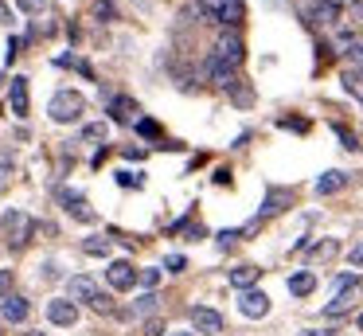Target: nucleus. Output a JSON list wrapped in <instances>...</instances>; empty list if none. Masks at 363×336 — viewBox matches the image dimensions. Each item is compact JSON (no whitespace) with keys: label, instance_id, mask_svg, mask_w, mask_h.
I'll return each instance as SVG.
<instances>
[{"label":"nucleus","instance_id":"nucleus-33","mask_svg":"<svg viewBox=\"0 0 363 336\" xmlns=\"http://www.w3.org/2000/svg\"><path fill=\"white\" fill-rule=\"evenodd\" d=\"M332 129H336V137H340V141H344V148H352V153L359 148V141H355V137H352V133H347L340 121H332Z\"/></svg>","mask_w":363,"mask_h":336},{"label":"nucleus","instance_id":"nucleus-40","mask_svg":"<svg viewBox=\"0 0 363 336\" xmlns=\"http://www.w3.org/2000/svg\"><path fill=\"white\" fill-rule=\"evenodd\" d=\"M121 153H125L129 161H141V156H145V148H141V145H125V148H121Z\"/></svg>","mask_w":363,"mask_h":336},{"label":"nucleus","instance_id":"nucleus-35","mask_svg":"<svg viewBox=\"0 0 363 336\" xmlns=\"http://www.w3.org/2000/svg\"><path fill=\"white\" fill-rule=\"evenodd\" d=\"M20 4V12H28V16H40L43 8H48V0H16Z\"/></svg>","mask_w":363,"mask_h":336},{"label":"nucleus","instance_id":"nucleus-36","mask_svg":"<svg viewBox=\"0 0 363 336\" xmlns=\"http://www.w3.org/2000/svg\"><path fill=\"white\" fill-rule=\"evenodd\" d=\"M12 281H16V273H12V270H0V301L12 293Z\"/></svg>","mask_w":363,"mask_h":336},{"label":"nucleus","instance_id":"nucleus-3","mask_svg":"<svg viewBox=\"0 0 363 336\" xmlns=\"http://www.w3.org/2000/svg\"><path fill=\"white\" fill-rule=\"evenodd\" d=\"M199 16L211 23H219V28H238V23L246 20V4L242 0H199Z\"/></svg>","mask_w":363,"mask_h":336},{"label":"nucleus","instance_id":"nucleus-18","mask_svg":"<svg viewBox=\"0 0 363 336\" xmlns=\"http://www.w3.org/2000/svg\"><path fill=\"white\" fill-rule=\"evenodd\" d=\"M340 254V239H320L308 246V262H328V258Z\"/></svg>","mask_w":363,"mask_h":336},{"label":"nucleus","instance_id":"nucleus-28","mask_svg":"<svg viewBox=\"0 0 363 336\" xmlns=\"http://www.w3.org/2000/svg\"><path fill=\"white\" fill-rule=\"evenodd\" d=\"M137 133H141V137H160V121H152V117H137Z\"/></svg>","mask_w":363,"mask_h":336},{"label":"nucleus","instance_id":"nucleus-17","mask_svg":"<svg viewBox=\"0 0 363 336\" xmlns=\"http://www.w3.org/2000/svg\"><path fill=\"white\" fill-rule=\"evenodd\" d=\"M313 289H316V273H313V270L289 273V293H293V297H308Z\"/></svg>","mask_w":363,"mask_h":336},{"label":"nucleus","instance_id":"nucleus-20","mask_svg":"<svg viewBox=\"0 0 363 336\" xmlns=\"http://www.w3.org/2000/svg\"><path fill=\"white\" fill-rule=\"evenodd\" d=\"M227 94H230V102H235L238 109H246V106H254V90L242 82V78H235V82L227 86Z\"/></svg>","mask_w":363,"mask_h":336},{"label":"nucleus","instance_id":"nucleus-7","mask_svg":"<svg viewBox=\"0 0 363 336\" xmlns=\"http://www.w3.org/2000/svg\"><path fill=\"white\" fill-rule=\"evenodd\" d=\"M188 320H191V328H196V332H203V336L223 332L219 309H207V305H191V309H188Z\"/></svg>","mask_w":363,"mask_h":336},{"label":"nucleus","instance_id":"nucleus-12","mask_svg":"<svg viewBox=\"0 0 363 336\" xmlns=\"http://www.w3.org/2000/svg\"><path fill=\"white\" fill-rule=\"evenodd\" d=\"M67 297H71L74 305H79V301H82V305H90V301L98 297V281L90 278V273H74V278L67 281Z\"/></svg>","mask_w":363,"mask_h":336},{"label":"nucleus","instance_id":"nucleus-38","mask_svg":"<svg viewBox=\"0 0 363 336\" xmlns=\"http://www.w3.org/2000/svg\"><path fill=\"white\" fill-rule=\"evenodd\" d=\"M145 336H164V320L149 317V320H145Z\"/></svg>","mask_w":363,"mask_h":336},{"label":"nucleus","instance_id":"nucleus-6","mask_svg":"<svg viewBox=\"0 0 363 336\" xmlns=\"http://www.w3.org/2000/svg\"><path fill=\"white\" fill-rule=\"evenodd\" d=\"M359 301H363V281L355 278L352 286H340V289H336V297L324 305V317H344V313H352Z\"/></svg>","mask_w":363,"mask_h":336},{"label":"nucleus","instance_id":"nucleus-41","mask_svg":"<svg viewBox=\"0 0 363 336\" xmlns=\"http://www.w3.org/2000/svg\"><path fill=\"white\" fill-rule=\"evenodd\" d=\"M297 336H332V332H328V328H301Z\"/></svg>","mask_w":363,"mask_h":336},{"label":"nucleus","instance_id":"nucleus-37","mask_svg":"<svg viewBox=\"0 0 363 336\" xmlns=\"http://www.w3.org/2000/svg\"><path fill=\"white\" fill-rule=\"evenodd\" d=\"M164 266H168L172 273H184V270H188V258H184V254H168Z\"/></svg>","mask_w":363,"mask_h":336},{"label":"nucleus","instance_id":"nucleus-24","mask_svg":"<svg viewBox=\"0 0 363 336\" xmlns=\"http://www.w3.org/2000/svg\"><path fill=\"white\" fill-rule=\"evenodd\" d=\"M172 231H176V234H188V239H203V227L196 223V215H184L180 223L172 227Z\"/></svg>","mask_w":363,"mask_h":336},{"label":"nucleus","instance_id":"nucleus-16","mask_svg":"<svg viewBox=\"0 0 363 336\" xmlns=\"http://www.w3.org/2000/svg\"><path fill=\"white\" fill-rule=\"evenodd\" d=\"M340 188H347V172H340V168H328L324 176H316L313 192H316V195H332V192H340Z\"/></svg>","mask_w":363,"mask_h":336},{"label":"nucleus","instance_id":"nucleus-2","mask_svg":"<svg viewBox=\"0 0 363 336\" xmlns=\"http://www.w3.org/2000/svg\"><path fill=\"white\" fill-rule=\"evenodd\" d=\"M0 231H4L12 250H24V242H32V234H35V219L20 207H9L0 215Z\"/></svg>","mask_w":363,"mask_h":336},{"label":"nucleus","instance_id":"nucleus-45","mask_svg":"<svg viewBox=\"0 0 363 336\" xmlns=\"http://www.w3.org/2000/svg\"><path fill=\"white\" fill-rule=\"evenodd\" d=\"M172 336H196V332H172Z\"/></svg>","mask_w":363,"mask_h":336},{"label":"nucleus","instance_id":"nucleus-22","mask_svg":"<svg viewBox=\"0 0 363 336\" xmlns=\"http://www.w3.org/2000/svg\"><path fill=\"white\" fill-rule=\"evenodd\" d=\"M340 82H344L347 94H355V98L363 102V70H352V67H347L344 75H340Z\"/></svg>","mask_w":363,"mask_h":336},{"label":"nucleus","instance_id":"nucleus-4","mask_svg":"<svg viewBox=\"0 0 363 336\" xmlns=\"http://www.w3.org/2000/svg\"><path fill=\"white\" fill-rule=\"evenodd\" d=\"M340 16H344L340 0H305L301 4V20L313 28H332V23H340Z\"/></svg>","mask_w":363,"mask_h":336},{"label":"nucleus","instance_id":"nucleus-26","mask_svg":"<svg viewBox=\"0 0 363 336\" xmlns=\"http://www.w3.org/2000/svg\"><path fill=\"white\" fill-rule=\"evenodd\" d=\"M82 246H86V254H102V258L110 254V239H106V234H90Z\"/></svg>","mask_w":363,"mask_h":336},{"label":"nucleus","instance_id":"nucleus-23","mask_svg":"<svg viewBox=\"0 0 363 336\" xmlns=\"http://www.w3.org/2000/svg\"><path fill=\"white\" fill-rule=\"evenodd\" d=\"M106 133H110V125H106V121H90V125H82V141H86V145H90V141H94V145H102Z\"/></svg>","mask_w":363,"mask_h":336},{"label":"nucleus","instance_id":"nucleus-30","mask_svg":"<svg viewBox=\"0 0 363 336\" xmlns=\"http://www.w3.org/2000/svg\"><path fill=\"white\" fill-rule=\"evenodd\" d=\"M277 129H293V133H308L305 117H277Z\"/></svg>","mask_w":363,"mask_h":336},{"label":"nucleus","instance_id":"nucleus-19","mask_svg":"<svg viewBox=\"0 0 363 336\" xmlns=\"http://www.w3.org/2000/svg\"><path fill=\"white\" fill-rule=\"evenodd\" d=\"M258 273H262V270H254V266H235V270H230V286H235L238 293H242V289H254Z\"/></svg>","mask_w":363,"mask_h":336},{"label":"nucleus","instance_id":"nucleus-5","mask_svg":"<svg viewBox=\"0 0 363 336\" xmlns=\"http://www.w3.org/2000/svg\"><path fill=\"white\" fill-rule=\"evenodd\" d=\"M55 200L67 207V215H71V219H79V223H94V207L86 203V195H82V192L55 184Z\"/></svg>","mask_w":363,"mask_h":336},{"label":"nucleus","instance_id":"nucleus-42","mask_svg":"<svg viewBox=\"0 0 363 336\" xmlns=\"http://www.w3.org/2000/svg\"><path fill=\"white\" fill-rule=\"evenodd\" d=\"M0 23H12V8L4 4V0H0Z\"/></svg>","mask_w":363,"mask_h":336},{"label":"nucleus","instance_id":"nucleus-29","mask_svg":"<svg viewBox=\"0 0 363 336\" xmlns=\"http://www.w3.org/2000/svg\"><path fill=\"white\" fill-rule=\"evenodd\" d=\"M90 309H94V313H106V317H110V313H118V309H113V297L102 293V289H98V297L90 301Z\"/></svg>","mask_w":363,"mask_h":336},{"label":"nucleus","instance_id":"nucleus-14","mask_svg":"<svg viewBox=\"0 0 363 336\" xmlns=\"http://www.w3.org/2000/svg\"><path fill=\"white\" fill-rule=\"evenodd\" d=\"M106 281H110V289H133L137 286V266L133 262H110Z\"/></svg>","mask_w":363,"mask_h":336},{"label":"nucleus","instance_id":"nucleus-15","mask_svg":"<svg viewBox=\"0 0 363 336\" xmlns=\"http://www.w3.org/2000/svg\"><path fill=\"white\" fill-rule=\"evenodd\" d=\"M9 102H12V114L24 121V117H28V106H32V98H28V75H16V78H12Z\"/></svg>","mask_w":363,"mask_h":336},{"label":"nucleus","instance_id":"nucleus-21","mask_svg":"<svg viewBox=\"0 0 363 336\" xmlns=\"http://www.w3.org/2000/svg\"><path fill=\"white\" fill-rule=\"evenodd\" d=\"M90 16L102 23H113L118 20V8H113V0H90Z\"/></svg>","mask_w":363,"mask_h":336},{"label":"nucleus","instance_id":"nucleus-8","mask_svg":"<svg viewBox=\"0 0 363 336\" xmlns=\"http://www.w3.org/2000/svg\"><path fill=\"white\" fill-rule=\"evenodd\" d=\"M289 203H293V192H289V188H269L266 200H262V207H258V215H254V219H258V223H266V219L281 215V211L289 207Z\"/></svg>","mask_w":363,"mask_h":336},{"label":"nucleus","instance_id":"nucleus-1","mask_svg":"<svg viewBox=\"0 0 363 336\" xmlns=\"http://www.w3.org/2000/svg\"><path fill=\"white\" fill-rule=\"evenodd\" d=\"M82 114H86V98H82L79 90H59V94H51L48 117H51L55 125H74Z\"/></svg>","mask_w":363,"mask_h":336},{"label":"nucleus","instance_id":"nucleus-43","mask_svg":"<svg viewBox=\"0 0 363 336\" xmlns=\"http://www.w3.org/2000/svg\"><path fill=\"white\" fill-rule=\"evenodd\" d=\"M211 180H215V184H230V172H227V168H219Z\"/></svg>","mask_w":363,"mask_h":336},{"label":"nucleus","instance_id":"nucleus-46","mask_svg":"<svg viewBox=\"0 0 363 336\" xmlns=\"http://www.w3.org/2000/svg\"><path fill=\"white\" fill-rule=\"evenodd\" d=\"M359 328H363V317H359Z\"/></svg>","mask_w":363,"mask_h":336},{"label":"nucleus","instance_id":"nucleus-32","mask_svg":"<svg viewBox=\"0 0 363 336\" xmlns=\"http://www.w3.org/2000/svg\"><path fill=\"white\" fill-rule=\"evenodd\" d=\"M152 309H157V289H152V293H141L133 301V313H152Z\"/></svg>","mask_w":363,"mask_h":336},{"label":"nucleus","instance_id":"nucleus-27","mask_svg":"<svg viewBox=\"0 0 363 336\" xmlns=\"http://www.w3.org/2000/svg\"><path fill=\"white\" fill-rule=\"evenodd\" d=\"M137 281H141V286L152 293V289L160 286V270H157V266H149V270H137Z\"/></svg>","mask_w":363,"mask_h":336},{"label":"nucleus","instance_id":"nucleus-39","mask_svg":"<svg viewBox=\"0 0 363 336\" xmlns=\"http://www.w3.org/2000/svg\"><path fill=\"white\" fill-rule=\"evenodd\" d=\"M347 262H352V266H363V242H355V246L347 250Z\"/></svg>","mask_w":363,"mask_h":336},{"label":"nucleus","instance_id":"nucleus-11","mask_svg":"<svg viewBox=\"0 0 363 336\" xmlns=\"http://www.w3.org/2000/svg\"><path fill=\"white\" fill-rule=\"evenodd\" d=\"M238 313L250 317V320H262L269 313V297L262 293V289H242V293H238Z\"/></svg>","mask_w":363,"mask_h":336},{"label":"nucleus","instance_id":"nucleus-10","mask_svg":"<svg viewBox=\"0 0 363 336\" xmlns=\"http://www.w3.org/2000/svg\"><path fill=\"white\" fill-rule=\"evenodd\" d=\"M106 114H110V121H118V125H133L137 114H141V106H137V98H129V94H113L110 106H106Z\"/></svg>","mask_w":363,"mask_h":336},{"label":"nucleus","instance_id":"nucleus-34","mask_svg":"<svg viewBox=\"0 0 363 336\" xmlns=\"http://www.w3.org/2000/svg\"><path fill=\"white\" fill-rule=\"evenodd\" d=\"M242 239V231H219L215 234V242H219V250H227V246H235V242Z\"/></svg>","mask_w":363,"mask_h":336},{"label":"nucleus","instance_id":"nucleus-9","mask_svg":"<svg viewBox=\"0 0 363 336\" xmlns=\"http://www.w3.org/2000/svg\"><path fill=\"white\" fill-rule=\"evenodd\" d=\"M48 320L59 328H74L79 325V305L71 297H55V301H48Z\"/></svg>","mask_w":363,"mask_h":336},{"label":"nucleus","instance_id":"nucleus-25","mask_svg":"<svg viewBox=\"0 0 363 336\" xmlns=\"http://www.w3.org/2000/svg\"><path fill=\"white\" fill-rule=\"evenodd\" d=\"M141 176H145V172H137V168H118V176H113V180H118L121 188H141L145 184Z\"/></svg>","mask_w":363,"mask_h":336},{"label":"nucleus","instance_id":"nucleus-31","mask_svg":"<svg viewBox=\"0 0 363 336\" xmlns=\"http://www.w3.org/2000/svg\"><path fill=\"white\" fill-rule=\"evenodd\" d=\"M12 161H16V156H12V148H9V145H0V180H9V176H12Z\"/></svg>","mask_w":363,"mask_h":336},{"label":"nucleus","instance_id":"nucleus-44","mask_svg":"<svg viewBox=\"0 0 363 336\" xmlns=\"http://www.w3.org/2000/svg\"><path fill=\"white\" fill-rule=\"evenodd\" d=\"M24 336H48V332H40V328H28V332Z\"/></svg>","mask_w":363,"mask_h":336},{"label":"nucleus","instance_id":"nucleus-13","mask_svg":"<svg viewBox=\"0 0 363 336\" xmlns=\"http://www.w3.org/2000/svg\"><path fill=\"white\" fill-rule=\"evenodd\" d=\"M28 313H32V301H28V297H20V293H9L4 301H0V317L9 320V325H24Z\"/></svg>","mask_w":363,"mask_h":336}]
</instances>
